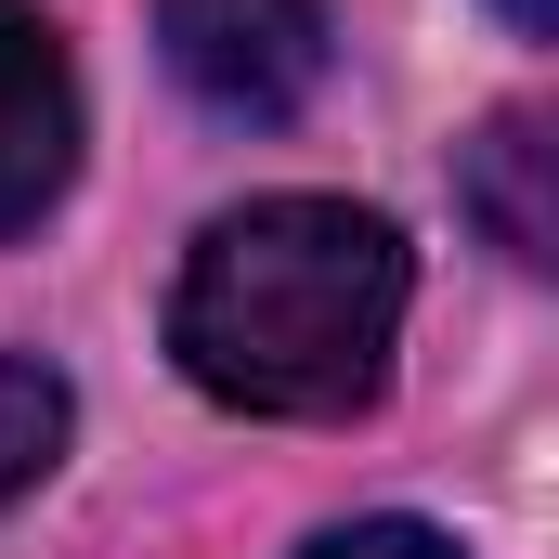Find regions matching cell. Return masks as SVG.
<instances>
[{
	"label": "cell",
	"instance_id": "cell-4",
	"mask_svg": "<svg viewBox=\"0 0 559 559\" xmlns=\"http://www.w3.org/2000/svg\"><path fill=\"white\" fill-rule=\"evenodd\" d=\"M547 169H559V143L534 105H508L495 131L468 143V169H455V195H468V222L521 261V274H547V248H559V195H547Z\"/></svg>",
	"mask_w": 559,
	"mask_h": 559
},
{
	"label": "cell",
	"instance_id": "cell-5",
	"mask_svg": "<svg viewBox=\"0 0 559 559\" xmlns=\"http://www.w3.org/2000/svg\"><path fill=\"white\" fill-rule=\"evenodd\" d=\"M66 429H79V391H66V378H52L39 352H0V508L52 481Z\"/></svg>",
	"mask_w": 559,
	"mask_h": 559
},
{
	"label": "cell",
	"instance_id": "cell-1",
	"mask_svg": "<svg viewBox=\"0 0 559 559\" xmlns=\"http://www.w3.org/2000/svg\"><path fill=\"white\" fill-rule=\"evenodd\" d=\"M417 261L352 195H248L169 286V365L235 417H365L391 391Z\"/></svg>",
	"mask_w": 559,
	"mask_h": 559
},
{
	"label": "cell",
	"instance_id": "cell-7",
	"mask_svg": "<svg viewBox=\"0 0 559 559\" xmlns=\"http://www.w3.org/2000/svg\"><path fill=\"white\" fill-rule=\"evenodd\" d=\"M495 13H508L521 39H547V26H559V0H495Z\"/></svg>",
	"mask_w": 559,
	"mask_h": 559
},
{
	"label": "cell",
	"instance_id": "cell-3",
	"mask_svg": "<svg viewBox=\"0 0 559 559\" xmlns=\"http://www.w3.org/2000/svg\"><path fill=\"white\" fill-rule=\"evenodd\" d=\"M66 182H79V66L39 0H0V248L39 235Z\"/></svg>",
	"mask_w": 559,
	"mask_h": 559
},
{
	"label": "cell",
	"instance_id": "cell-6",
	"mask_svg": "<svg viewBox=\"0 0 559 559\" xmlns=\"http://www.w3.org/2000/svg\"><path fill=\"white\" fill-rule=\"evenodd\" d=\"M299 559H455V534H429V521H338Z\"/></svg>",
	"mask_w": 559,
	"mask_h": 559
},
{
	"label": "cell",
	"instance_id": "cell-2",
	"mask_svg": "<svg viewBox=\"0 0 559 559\" xmlns=\"http://www.w3.org/2000/svg\"><path fill=\"white\" fill-rule=\"evenodd\" d=\"M156 52L209 118L274 131V118H299L325 92L338 26H325V0H156Z\"/></svg>",
	"mask_w": 559,
	"mask_h": 559
}]
</instances>
